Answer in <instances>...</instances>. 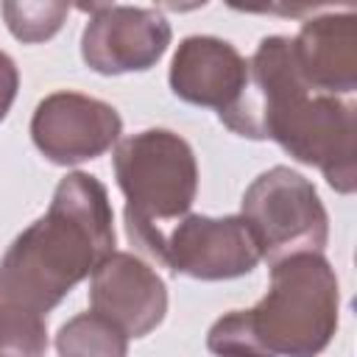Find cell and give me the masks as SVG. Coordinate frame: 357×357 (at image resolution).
<instances>
[{"mask_svg":"<svg viewBox=\"0 0 357 357\" xmlns=\"http://www.w3.org/2000/svg\"><path fill=\"white\" fill-rule=\"evenodd\" d=\"M0 8H3V17H6L11 36L25 42V45H36V42L56 36L67 20V11H70L67 3H53V0H45V3L42 0H36V3L8 0Z\"/></svg>","mask_w":357,"mask_h":357,"instance_id":"13","label":"cell"},{"mask_svg":"<svg viewBox=\"0 0 357 357\" xmlns=\"http://www.w3.org/2000/svg\"><path fill=\"white\" fill-rule=\"evenodd\" d=\"M167 81L178 100L223 114L245 89L248 59L226 39L187 36L173 53Z\"/></svg>","mask_w":357,"mask_h":357,"instance_id":"10","label":"cell"},{"mask_svg":"<svg viewBox=\"0 0 357 357\" xmlns=\"http://www.w3.org/2000/svg\"><path fill=\"white\" fill-rule=\"evenodd\" d=\"M59 357H128V337L98 312H78L56 332Z\"/></svg>","mask_w":357,"mask_h":357,"instance_id":"12","label":"cell"},{"mask_svg":"<svg viewBox=\"0 0 357 357\" xmlns=\"http://www.w3.org/2000/svg\"><path fill=\"white\" fill-rule=\"evenodd\" d=\"M354 103L312 92L293 59L287 36H265L248 59V81L226 117V128L248 139H273L296 162L318 167L343 195L357 187Z\"/></svg>","mask_w":357,"mask_h":357,"instance_id":"1","label":"cell"},{"mask_svg":"<svg viewBox=\"0 0 357 357\" xmlns=\"http://www.w3.org/2000/svg\"><path fill=\"white\" fill-rule=\"evenodd\" d=\"M259 259V248L240 215H184L167 229L159 265L190 279L223 282L251 273Z\"/></svg>","mask_w":357,"mask_h":357,"instance_id":"7","label":"cell"},{"mask_svg":"<svg viewBox=\"0 0 357 357\" xmlns=\"http://www.w3.org/2000/svg\"><path fill=\"white\" fill-rule=\"evenodd\" d=\"M240 218L245 220L259 257L271 265L304 251L321 254L329 240V215L318 190L310 178L284 165L259 173L245 187Z\"/></svg>","mask_w":357,"mask_h":357,"instance_id":"5","label":"cell"},{"mask_svg":"<svg viewBox=\"0 0 357 357\" xmlns=\"http://www.w3.org/2000/svg\"><path fill=\"white\" fill-rule=\"evenodd\" d=\"M293 56L312 92L351 95L357 89V17L351 11L310 17L293 39Z\"/></svg>","mask_w":357,"mask_h":357,"instance_id":"11","label":"cell"},{"mask_svg":"<svg viewBox=\"0 0 357 357\" xmlns=\"http://www.w3.org/2000/svg\"><path fill=\"white\" fill-rule=\"evenodd\" d=\"M114 176L126 195L128 240L159 262L167 223L190 215L198 192V162L190 142L170 128L128 134L114 148Z\"/></svg>","mask_w":357,"mask_h":357,"instance_id":"4","label":"cell"},{"mask_svg":"<svg viewBox=\"0 0 357 357\" xmlns=\"http://www.w3.org/2000/svg\"><path fill=\"white\" fill-rule=\"evenodd\" d=\"M17 89H20L17 64H14V59L6 50H0V120H6V114L11 112V103L17 98Z\"/></svg>","mask_w":357,"mask_h":357,"instance_id":"15","label":"cell"},{"mask_svg":"<svg viewBox=\"0 0 357 357\" xmlns=\"http://www.w3.org/2000/svg\"><path fill=\"white\" fill-rule=\"evenodd\" d=\"M89 307L126 337H145L165 321L167 287L145 259L128 251H112L92 271Z\"/></svg>","mask_w":357,"mask_h":357,"instance_id":"9","label":"cell"},{"mask_svg":"<svg viewBox=\"0 0 357 357\" xmlns=\"http://www.w3.org/2000/svg\"><path fill=\"white\" fill-rule=\"evenodd\" d=\"M47 321L31 310L0 301V357H45Z\"/></svg>","mask_w":357,"mask_h":357,"instance_id":"14","label":"cell"},{"mask_svg":"<svg viewBox=\"0 0 357 357\" xmlns=\"http://www.w3.org/2000/svg\"><path fill=\"white\" fill-rule=\"evenodd\" d=\"M340 287L324 254L271 265V287L251 310L220 315L206 332L215 357H318L337 332Z\"/></svg>","mask_w":357,"mask_h":357,"instance_id":"3","label":"cell"},{"mask_svg":"<svg viewBox=\"0 0 357 357\" xmlns=\"http://www.w3.org/2000/svg\"><path fill=\"white\" fill-rule=\"evenodd\" d=\"M114 251L106 187L89 173H67L47 212L14 237L0 259V301L50 312Z\"/></svg>","mask_w":357,"mask_h":357,"instance_id":"2","label":"cell"},{"mask_svg":"<svg viewBox=\"0 0 357 357\" xmlns=\"http://www.w3.org/2000/svg\"><path fill=\"white\" fill-rule=\"evenodd\" d=\"M123 120L106 100L81 92H53L42 98L31 117V139L53 165H81L103 156L120 142Z\"/></svg>","mask_w":357,"mask_h":357,"instance_id":"6","label":"cell"},{"mask_svg":"<svg viewBox=\"0 0 357 357\" xmlns=\"http://www.w3.org/2000/svg\"><path fill=\"white\" fill-rule=\"evenodd\" d=\"M89 14L81 33V59L100 75L151 70L170 45V22L156 8L78 6Z\"/></svg>","mask_w":357,"mask_h":357,"instance_id":"8","label":"cell"}]
</instances>
